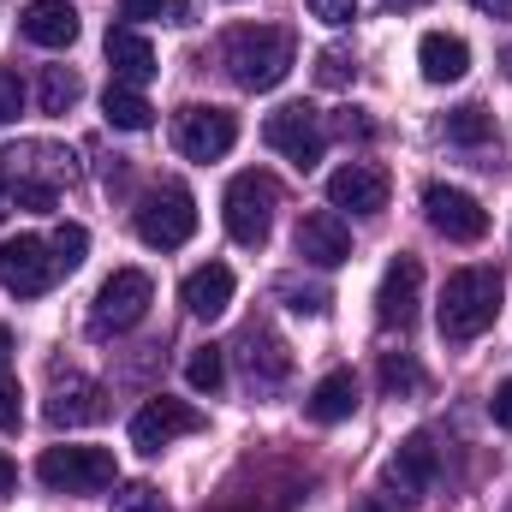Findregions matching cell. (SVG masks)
<instances>
[{
    "label": "cell",
    "mask_w": 512,
    "mask_h": 512,
    "mask_svg": "<svg viewBox=\"0 0 512 512\" xmlns=\"http://www.w3.org/2000/svg\"><path fill=\"white\" fill-rule=\"evenodd\" d=\"M0 179H6L18 209L48 215L60 203V191L78 179V155L66 143H54V137H18V143L0 149Z\"/></svg>",
    "instance_id": "cell-1"
},
{
    "label": "cell",
    "mask_w": 512,
    "mask_h": 512,
    "mask_svg": "<svg viewBox=\"0 0 512 512\" xmlns=\"http://www.w3.org/2000/svg\"><path fill=\"white\" fill-rule=\"evenodd\" d=\"M221 66H227V78L239 90H274L298 66V42L280 24H239L221 42Z\"/></svg>",
    "instance_id": "cell-2"
},
{
    "label": "cell",
    "mask_w": 512,
    "mask_h": 512,
    "mask_svg": "<svg viewBox=\"0 0 512 512\" xmlns=\"http://www.w3.org/2000/svg\"><path fill=\"white\" fill-rule=\"evenodd\" d=\"M495 316H501V274L495 268H459V274H447V286H441V334L447 340L465 346V340L489 334Z\"/></svg>",
    "instance_id": "cell-3"
},
{
    "label": "cell",
    "mask_w": 512,
    "mask_h": 512,
    "mask_svg": "<svg viewBox=\"0 0 512 512\" xmlns=\"http://www.w3.org/2000/svg\"><path fill=\"white\" fill-rule=\"evenodd\" d=\"M36 477L60 495H102L120 483V465L108 447H48L36 459Z\"/></svg>",
    "instance_id": "cell-4"
},
{
    "label": "cell",
    "mask_w": 512,
    "mask_h": 512,
    "mask_svg": "<svg viewBox=\"0 0 512 512\" xmlns=\"http://www.w3.org/2000/svg\"><path fill=\"white\" fill-rule=\"evenodd\" d=\"M221 209H227V233L239 239V245H262L268 233H274V209H280V185H274V173H239L233 185H227V197H221Z\"/></svg>",
    "instance_id": "cell-5"
},
{
    "label": "cell",
    "mask_w": 512,
    "mask_h": 512,
    "mask_svg": "<svg viewBox=\"0 0 512 512\" xmlns=\"http://www.w3.org/2000/svg\"><path fill=\"white\" fill-rule=\"evenodd\" d=\"M191 233H197V197H191L185 185H155V191L137 203V239H143V245L179 251Z\"/></svg>",
    "instance_id": "cell-6"
},
{
    "label": "cell",
    "mask_w": 512,
    "mask_h": 512,
    "mask_svg": "<svg viewBox=\"0 0 512 512\" xmlns=\"http://www.w3.org/2000/svg\"><path fill=\"white\" fill-rule=\"evenodd\" d=\"M262 143H268L274 155H286L298 173H310V167L322 161V149H328V131H322V114H316L310 102H286V108H274V114L262 120Z\"/></svg>",
    "instance_id": "cell-7"
},
{
    "label": "cell",
    "mask_w": 512,
    "mask_h": 512,
    "mask_svg": "<svg viewBox=\"0 0 512 512\" xmlns=\"http://www.w3.org/2000/svg\"><path fill=\"white\" fill-rule=\"evenodd\" d=\"M149 304H155V286H149V274H143V268H114V274H108V286L96 292L90 334H96V340H108V334H126V328H137V322L149 316Z\"/></svg>",
    "instance_id": "cell-8"
},
{
    "label": "cell",
    "mask_w": 512,
    "mask_h": 512,
    "mask_svg": "<svg viewBox=\"0 0 512 512\" xmlns=\"http://www.w3.org/2000/svg\"><path fill=\"white\" fill-rule=\"evenodd\" d=\"M60 274H66V268H60L54 245L36 239V233H18V239L0 245V286H6L12 298H42Z\"/></svg>",
    "instance_id": "cell-9"
},
{
    "label": "cell",
    "mask_w": 512,
    "mask_h": 512,
    "mask_svg": "<svg viewBox=\"0 0 512 512\" xmlns=\"http://www.w3.org/2000/svg\"><path fill=\"white\" fill-rule=\"evenodd\" d=\"M423 215H429V227H435L441 239H453V245H477V239L489 233V209H483L471 191H459V185H429V191H423Z\"/></svg>",
    "instance_id": "cell-10"
},
{
    "label": "cell",
    "mask_w": 512,
    "mask_h": 512,
    "mask_svg": "<svg viewBox=\"0 0 512 512\" xmlns=\"http://www.w3.org/2000/svg\"><path fill=\"white\" fill-rule=\"evenodd\" d=\"M173 143L185 161H221L239 143V120L227 108H179L173 120Z\"/></svg>",
    "instance_id": "cell-11"
},
{
    "label": "cell",
    "mask_w": 512,
    "mask_h": 512,
    "mask_svg": "<svg viewBox=\"0 0 512 512\" xmlns=\"http://www.w3.org/2000/svg\"><path fill=\"white\" fill-rule=\"evenodd\" d=\"M435 471H441V453H435V441L429 435H411V441H399V453L382 465V489L387 501H423L429 495V483H435Z\"/></svg>",
    "instance_id": "cell-12"
},
{
    "label": "cell",
    "mask_w": 512,
    "mask_h": 512,
    "mask_svg": "<svg viewBox=\"0 0 512 512\" xmlns=\"http://www.w3.org/2000/svg\"><path fill=\"white\" fill-rule=\"evenodd\" d=\"M197 429H203V411L161 393V399H149V405L131 417V447H137V453H161V447H173L179 435H197Z\"/></svg>",
    "instance_id": "cell-13"
},
{
    "label": "cell",
    "mask_w": 512,
    "mask_h": 512,
    "mask_svg": "<svg viewBox=\"0 0 512 512\" xmlns=\"http://www.w3.org/2000/svg\"><path fill=\"white\" fill-rule=\"evenodd\" d=\"M102 417H108V387L78 376V370H54V387H48V423L54 429H84Z\"/></svg>",
    "instance_id": "cell-14"
},
{
    "label": "cell",
    "mask_w": 512,
    "mask_h": 512,
    "mask_svg": "<svg viewBox=\"0 0 512 512\" xmlns=\"http://www.w3.org/2000/svg\"><path fill=\"white\" fill-rule=\"evenodd\" d=\"M328 203L352 209V215H382L387 209V173L376 161H346L340 173H328Z\"/></svg>",
    "instance_id": "cell-15"
},
{
    "label": "cell",
    "mask_w": 512,
    "mask_h": 512,
    "mask_svg": "<svg viewBox=\"0 0 512 512\" xmlns=\"http://www.w3.org/2000/svg\"><path fill=\"white\" fill-rule=\"evenodd\" d=\"M417 292H423V262L417 256H393L382 274V292H376V322L382 328H411Z\"/></svg>",
    "instance_id": "cell-16"
},
{
    "label": "cell",
    "mask_w": 512,
    "mask_h": 512,
    "mask_svg": "<svg viewBox=\"0 0 512 512\" xmlns=\"http://www.w3.org/2000/svg\"><path fill=\"white\" fill-rule=\"evenodd\" d=\"M298 256H304L310 268H340V262L352 256V233H346V221H340L334 209L304 215V221H298Z\"/></svg>",
    "instance_id": "cell-17"
},
{
    "label": "cell",
    "mask_w": 512,
    "mask_h": 512,
    "mask_svg": "<svg viewBox=\"0 0 512 512\" xmlns=\"http://www.w3.org/2000/svg\"><path fill=\"white\" fill-rule=\"evenodd\" d=\"M108 66H114V84H131V90H143V84L161 72L149 36L131 30V24H114V30H108Z\"/></svg>",
    "instance_id": "cell-18"
},
{
    "label": "cell",
    "mask_w": 512,
    "mask_h": 512,
    "mask_svg": "<svg viewBox=\"0 0 512 512\" xmlns=\"http://www.w3.org/2000/svg\"><path fill=\"white\" fill-rule=\"evenodd\" d=\"M179 304H185L191 316L215 322V316L233 304V268H227V262H203V268H191L185 286H179Z\"/></svg>",
    "instance_id": "cell-19"
},
{
    "label": "cell",
    "mask_w": 512,
    "mask_h": 512,
    "mask_svg": "<svg viewBox=\"0 0 512 512\" xmlns=\"http://www.w3.org/2000/svg\"><path fill=\"white\" fill-rule=\"evenodd\" d=\"M18 30L36 48H72L78 42V12H72V0H30L24 18H18Z\"/></svg>",
    "instance_id": "cell-20"
},
{
    "label": "cell",
    "mask_w": 512,
    "mask_h": 512,
    "mask_svg": "<svg viewBox=\"0 0 512 512\" xmlns=\"http://www.w3.org/2000/svg\"><path fill=\"white\" fill-rule=\"evenodd\" d=\"M417 66H423L429 84H459V78L471 72V48H465V36L429 30V36L417 42Z\"/></svg>",
    "instance_id": "cell-21"
},
{
    "label": "cell",
    "mask_w": 512,
    "mask_h": 512,
    "mask_svg": "<svg viewBox=\"0 0 512 512\" xmlns=\"http://www.w3.org/2000/svg\"><path fill=\"white\" fill-rule=\"evenodd\" d=\"M304 411H310L316 423H346V417L358 411V376H352V370H334V376H322V382L310 387Z\"/></svg>",
    "instance_id": "cell-22"
},
{
    "label": "cell",
    "mask_w": 512,
    "mask_h": 512,
    "mask_svg": "<svg viewBox=\"0 0 512 512\" xmlns=\"http://www.w3.org/2000/svg\"><path fill=\"white\" fill-rule=\"evenodd\" d=\"M239 352H245V370H251L256 387H274L280 376H286V364H292V358H286V346H280L268 328H256V322L239 334Z\"/></svg>",
    "instance_id": "cell-23"
},
{
    "label": "cell",
    "mask_w": 512,
    "mask_h": 512,
    "mask_svg": "<svg viewBox=\"0 0 512 512\" xmlns=\"http://www.w3.org/2000/svg\"><path fill=\"white\" fill-rule=\"evenodd\" d=\"M102 114H108V126H114V131H149V126H155V108H149V102H143V90H131V84H108Z\"/></svg>",
    "instance_id": "cell-24"
},
{
    "label": "cell",
    "mask_w": 512,
    "mask_h": 512,
    "mask_svg": "<svg viewBox=\"0 0 512 512\" xmlns=\"http://www.w3.org/2000/svg\"><path fill=\"white\" fill-rule=\"evenodd\" d=\"M78 96H84V84H78V72H72V66H42V84H36L42 114H72V108H78Z\"/></svg>",
    "instance_id": "cell-25"
},
{
    "label": "cell",
    "mask_w": 512,
    "mask_h": 512,
    "mask_svg": "<svg viewBox=\"0 0 512 512\" xmlns=\"http://www.w3.org/2000/svg\"><path fill=\"white\" fill-rule=\"evenodd\" d=\"M489 137H495V114H489L483 102H465V108H453V114H447V143L477 149V143H489Z\"/></svg>",
    "instance_id": "cell-26"
},
{
    "label": "cell",
    "mask_w": 512,
    "mask_h": 512,
    "mask_svg": "<svg viewBox=\"0 0 512 512\" xmlns=\"http://www.w3.org/2000/svg\"><path fill=\"white\" fill-rule=\"evenodd\" d=\"M185 382L197 387V393H215V387L227 382V358H221V346H197L191 364H185Z\"/></svg>",
    "instance_id": "cell-27"
},
{
    "label": "cell",
    "mask_w": 512,
    "mask_h": 512,
    "mask_svg": "<svg viewBox=\"0 0 512 512\" xmlns=\"http://www.w3.org/2000/svg\"><path fill=\"white\" fill-rule=\"evenodd\" d=\"M48 245H54V256H60V268L72 274V268L84 262V251H90V233H84L78 221H66V227H54V239H48Z\"/></svg>",
    "instance_id": "cell-28"
},
{
    "label": "cell",
    "mask_w": 512,
    "mask_h": 512,
    "mask_svg": "<svg viewBox=\"0 0 512 512\" xmlns=\"http://www.w3.org/2000/svg\"><path fill=\"white\" fill-rule=\"evenodd\" d=\"M382 387L387 393H417V387H423V370H417L405 352H387L382 358Z\"/></svg>",
    "instance_id": "cell-29"
},
{
    "label": "cell",
    "mask_w": 512,
    "mask_h": 512,
    "mask_svg": "<svg viewBox=\"0 0 512 512\" xmlns=\"http://www.w3.org/2000/svg\"><path fill=\"white\" fill-rule=\"evenodd\" d=\"M352 78H358L352 54H340V48H322V60H316V84H322V90H346Z\"/></svg>",
    "instance_id": "cell-30"
},
{
    "label": "cell",
    "mask_w": 512,
    "mask_h": 512,
    "mask_svg": "<svg viewBox=\"0 0 512 512\" xmlns=\"http://www.w3.org/2000/svg\"><path fill=\"white\" fill-rule=\"evenodd\" d=\"M114 512H167V501H161L155 483H126V489L114 495Z\"/></svg>",
    "instance_id": "cell-31"
},
{
    "label": "cell",
    "mask_w": 512,
    "mask_h": 512,
    "mask_svg": "<svg viewBox=\"0 0 512 512\" xmlns=\"http://www.w3.org/2000/svg\"><path fill=\"white\" fill-rule=\"evenodd\" d=\"M126 18H161V24H185V0H120Z\"/></svg>",
    "instance_id": "cell-32"
},
{
    "label": "cell",
    "mask_w": 512,
    "mask_h": 512,
    "mask_svg": "<svg viewBox=\"0 0 512 512\" xmlns=\"http://www.w3.org/2000/svg\"><path fill=\"white\" fill-rule=\"evenodd\" d=\"M24 108V78L18 72H0V126H12Z\"/></svg>",
    "instance_id": "cell-33"
},
{
    "label": "cell",
    "mask_w": 512,
    "mask_h": 512,
    "mask_svg": "<svg viewBox=\"0 0 512 512\" xmlns=\"http://www.w3.org/2000/svg\"><path fill=\"white\" fill-rule=\"evenodd\" d=\"M310 18H322V24H352L358 18V0H310Z\"/></svg>",
    "instance_id": "cell-34"
},
{
    "label": "cell",
    "mask_w": 512,
    "mask_h": 512,
    "mask_svg": "<svg viewBox=\"0 0 512 512\" xmlns=\"http://www.w3.org/2000/svg\"><path fill=\"white\" fill-rule=\"evenodd\" d=\"M18 417H24V411H18V382H12V370H6V376H0V429H18Z\"/></svg>",
    "instance_id": "cell-35"
},
{
    "label": "cell",
    "mask_w": 512,
    "mask_h": 512,
    "mask_svg": "<svg viewBox=\"0 0 512 512\" xmlns=\"http://www.w3.org/2000/svg\"><path fill=\"white\" fill-rule=\"evenodd\" d=\"M280 298H292V310H304V316H322V310H328V292H316V286H310V292L280 286Z\"/></svg>",
    "instance_id": "cell-36"
},
{
    "label": "cell",
    "mask_w": 512,
    "mask_h": 512,
    "mask_svg": "<svg viewBox=\"0 0 512 512\" xmlns=\"http://www.w3.org/2000/svg\"><path fill=\"white\" fill-rule=\"evenodd\" d=\"M489 417L501 423V429H512V376L501 387H495V399H489Z\"/></svg>",
    "instance_id": "cell-37"
},
{
    "label": "cell",
    "mask_w": 512,
    "mask_h": 512,
    "mask_svg": "<svg viewBox=\"0 0 512 512\" xmlns=\"http://www.w3.org/2000/svg\"><path fill=\"white\" fill-rule=\"evenodd\" d=\"M12 489H18V465H12V459H6V453H0V501H6V495H12Z\"/></svg>",
    "instance_id": "cell-38"
},
{
    "label": "cell",
    "mask_w": 512,
    "mask_h": 512,
    "mask_svg": "<svg viewBox=\"0 0 512 512\" xmlns=\"http://www.w3.org/2000/svg\"><path fill=\"white\" fill-rule=\"evenodd\" d=\"M477 12H489V18H512V0H471Z\"/></svg>",
    "instance_id": "cell-39"
},
{
    "label": "cell",
    "mask_w": 512,
    "mask_h": 512,
    "mask_svg": "<svg viewBox=\"0 0 512 512\" xmlns=\"http://www.w3.org/2000/svg\"><path fill=\"white\" fill-rule=\"evenodd\" d=\"M6 364H12V334L0 328V376H6Z\"/></svg>",
    "instance_id": "cell-40"
},
{
    "label": "cell",
    "mask_w": 512,
    "mask_h": 512,
    "mask_svg": "<svg viewBox=\"0 0 512 512\" xmlns=\"http://www.w3.org/2000/svg\"><path fill=\"white\" fill-rule=\"evenodd\" d=\"M352 512H382V495H364V501H358Z\"/></svg>",
    "instance_id": "cell-41"
},
{
    "label": "cell",
    "mask_w": 512,
    "mask_h": 512,
    "mask_svg": "<svg viewBox=\"0 0 512 512\" xmlns=\"http://www.w3.org/2000/svg\"><path fill=\"white\" fill-rule=\"evenodd\" d=\"M6 209H12V191H6V179H0V215H6Z\"/></svg>",
    "instance_id": "cell-42"
},
{
    "label": "cell",
    "mask_w": 512,
    "mask_h": 512,
    "mask_svg": "<svg viewBox=\"0 0 512 512\" xmlns=\"http://www.w3.org/2000/svg\"><path fill=\"white\" fill-rule=\"evenodd\" d=\"M387 6H423V0H387Z\"/></svg>",
    "instance_id": "cell-43"
},
{
    "label": "cell",
    "mask_w": 512,
    "mask_h": 512,
    "mask_svg": "<svg viewBox=\"0 0 512 512\" xmlns=\"http://www.w3.org/2000/svg\"><path fill=\"white\" fill-rule=\"evenodd\" d=\"M507 66H512V54H507Z\"/></svg>",
    "instance_id": "cell-44"
},
{
    "label": "cell",
    "mask_w": 512,
    "mask_h": 512,
    "mask_svg": "<svg viewBox=\"0 0 512 512\" xmlns=\"http://www.w3.org/2000/svg\"><path fill=\"white\" fill-rule=\"evenodd\" d=\"M507 512H512V507H507Z\"/></svg>",
    "instance_id": "cell-45"
}]
</instances>
